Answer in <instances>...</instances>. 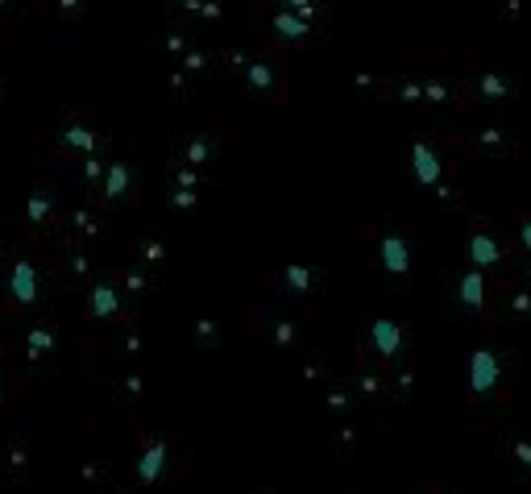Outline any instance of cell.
<instances>
[{
    "mask_svg": "<svg viewBox=\"0 0 531 494\" xmlns=\"http://www.w3.org/2000/svg\"><path fill=\"white\" fill-rule=\"evenodd\" d=\"M108 191H113V196H117V191H125V171L121 167L113 171V183H108Z\"/></svg>",
    "mask_w": 531,
    "mask_h": 494,
    "instance_id": "8fae6325",
    "label": "cell"
},
{
    "mask_svg": "<svg viewBox=\"0 0 531 494\" xmlns=\"http://www.w3.org/2000/svg\"><path fill=\"white\" fill-rule=\"evenodd\" d=\"M461 295H465V304H469V308H478V304H482V274H478V270H469V274H465Z\"/></svg>",
    "mask_w": 531,
    "mask_h": 494,
    "instance_id": "8992f818",
    "label": "cell"
},
{
    "mask_svg": "<svg viewBox=\"0 0 531 494\" xmlns=\"http://www.w3.org/2000/svg\"><path fill=\"white\" fill-rule=\"evenodd\" d=\"M162 457H166V445H154V453H146V457H142V478H158Z\"/></svg>",
    "mask_w": 531,
    "mask_h": 494,
    "instance_id": "ba28073f",
    "label": "cell"
},
{
    "mask_svg": "<svg viewBox=\"0 0 531 494\" xmlns=\"http://www.w3.org/2000/svg\"><path fill=\"white\" fill-rule=\"evenodd\" d=\"M382 262H386V270L403 274L407 270V241L403 237H386L382 241Z\"/></svg>",
    "mask_w": 531,
    "mask_h": 494,
    "instance_id": "7a4b0ae2",
    "label": "cell"
},
{
    "mask_svg": "<svg viewBox=\"0 0 531 494\" xmlns=\"http://www.w3.org/2000/svg\"><path fill=\"white\" fill-rule=\"evenodd\" d=\"M13 291H17L21 304H34V270L25 266V262L13 270Z\"/></svg>",
    "mask_w": 531,
    "mask_h": 494,
    "instance_id": "277c9868",
    "label": "cell"
},
{
    "mask_svg": "<svg viewBox=\"0 0 531 494\" xmlns=\"http://www.w3.org/2000/svg\"><path fill=\"white\" fill-rule=\"evenodd\" d=\"M274 25H278L283 34H291V38H299V34H303V21H295L291 13H278V21H274Z\"/></svg>",
    "mask_w": 531,
    "mask_h": 494,
    "instance_id": "30bf717a",
    "label": "cell"
},
{
    "mask_svg": "<svg viewBox=\"0 0 531 494\" xmlns=\"http://www.w3.org/2000/svg\"><path fill=\"white\" fill-rule=\"evenodd\" d=\"M494 258H498V250H494V245H490L486 237L473 241V262H494Z\"/></svg>",
    "mask_w": 531,
    "mask_h": 494,
    "instance_id": "9c48e42d",
    "label": "cell"
},
{
    "mask_svg": "<svg viewBox=\"0 0 531 494\" xmlns=\"http://www.w3.org/2000/svg\"><path fill=\"white\" fill-rule=\"evenodd\" d=\"M411 167H415V179L424 183V187L440 183V158L432 154L428 142H415V150H411Z\"/></svg>",
    "mask_w": 531,
    "mask_h": 494,
    "instance_id": "6da1fadb",
    "label": "cell"
},
{
    "mask_svg": "<svg viewBox=\"0 0 531 494\" xmlns=\"http://www.w3.org/2000/svg\"><path fill=\"white\" fill-rule=\"evenodd\" d=\"M498 374V362H494V353H473V387L486 391L490 382Z\"/></svg>",
    "mask_w": 531,
    "mask_h": 494,
    "instance_id": "3957f363",
    "label": "cell"
},
{
    "mask_svg": "<svg viewBox=\"0 0 531 494\" xmlns=\"http://www.w3.org/2000/svg\"><path fill=\"white\" fill-rule=\"evenodd\" d=\"M92 304H96V312H100V316H108V312H113V308H117V295H113V287H96Z\"/></svg>",
    "mask_w": 531,
    "mask_h": 494,
    "instance_id": "52a82bcc",
    "label": "cell"
},
{
    "mask_svg": "<svg viewBox=\"0 0 531 494\" xmlns=\"http://www.w3.org/2000/svg\"><path fill=\"white\" fill-rule=\"evenodd\" d=\"M374 337H378V349H382V353H395V349H399V328L390 324V320L374 324Z\"/></svg>",
    "mask_w": 531,
    "mask_h": 494,
    "instance_id": "5b68a950",
    "label": "cell"
}]
</instances>
